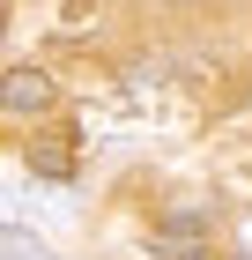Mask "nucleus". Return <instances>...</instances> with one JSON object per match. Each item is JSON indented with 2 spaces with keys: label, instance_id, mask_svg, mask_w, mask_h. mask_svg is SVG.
<instances>
[{
  "label": "nucleus",
  "instance_id": "f257e3e1",
  "mask_svg": "<svg viewBox=\"0 0 252 260\" xmlns=\"http://www.w3.org/2000/svg\"><path fill=\"white\" fill-rule=\"evenodd\" d=\"M45 104H52V75H45V67H15V75H8V112L30 119V112H45Z\"/></svg>",
  "mask_w": 252,
  "mask_h": 260
},
{
  "label": "nucleus",
  "instance_id": "f03ea898",
  "mask_svg": "<svg viewBox=\"0 0 252 260\" xmlns=\"http://www.w3.org/2000/svg\"><path fill=\"white\" fill-rule=\"evenodd\" d=\"M8 260H52V245H38L30 231H8Z\"/></svg>",
  "mask_w": 252,
  "mask_h": 260
}]
</instances>
